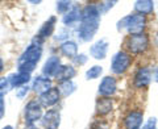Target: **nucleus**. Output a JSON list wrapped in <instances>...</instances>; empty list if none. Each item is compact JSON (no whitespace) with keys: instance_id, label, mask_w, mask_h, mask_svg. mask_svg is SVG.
<instances>
[{"instance_id":"32","label":"nucleus","mask_w":158,"mask_h":129,"mask_svg":"<svg viewBox=\"0 0 158 129\" xmlns=\"http://www.w3.org/2000/svg\"><path fill=\"white\" fill-rule=\"evenodd\" d=\"M6 115V103H4V96H0V119H3Z\"/></svg>"},{"instance_id":"16","label":"nucleus","mask_w":158,"mask_h":129,"mask_svg":"<svg viewBox=\"0 0 158 129\" xmlns=\"http://www.w3.org/2000/svg\"><path fill=\"white\" fill-rule=\"evenodd\" d=\"M81 20H82V9L78 6H74L66 15H63L62 23L66 27L71 28V27H77L78 24H81Z\"/></svg>"},{"instance_id":"8","label":"nucleus","mask_w":158,"mask_h":129,"mask_svg":"<svg viewBox=\"0 0 158 129\" xmlns=\"http://www.w3.org/2000/svg\"><path fill=\"white\" fill-rule=\"evenodd\" d=\"M44 116L42 113V106L40 104L38 100H31L24 110V117H25L27 125H34V123H37L38 120H41Z\"/></svg>"},{"instance_id":"3","label":"nucleus","mask_w":158,"mask_h":129,"mask_svg":"<svg viewBox=\"0 0 158 129\" xmlns=\"http://www.w3.org/2000/svg\"><path fill=\"white\" fill-rule=\"evenodd\" d=\"M146 28H148V17L141 16V15L135 13V12L121 17L116 23L117 32L127 33V36H129V34L144 33V32H146Z\"/></svg>"},{"instance_id":"35","label":"nucleus","mask_w":158,"mask_h":129,"mask_svg":"<svg viewBox=\"0 0 158 129\" xmlns=\"http://www.w3.org/2000/svg\"><path fill=\"white\" fill-rule=\"evenodd\" d=\"M3 129H13V127H12V125H6Z\"/></svg>"},{"instance_id":"7","label":"nucleus","mask_w":158,"mask_h":129,"mask_svg":"<svg viewBox=\"0 0 158 129\" xmlns=\"http://www.w3.org/2000/svg\"><path fill=\"white\" fill-rule=\"evenodd\" d=\"M117 92V79L113 75H106L102 78L98 86V95L100 98H113Z\"/></svg>"},{"instance_id":"22","label":"nucleus","mask_w":158,"mask_h":129,"mask_svg":"<svg viewBox=\"0 0 158 129\" xmlns=\"http://www.w3.org/2000/svg\"><path fill=\"white\" fill-rule=\"evenodd\" d=\"M58 88H59V91H61V95H63V96H70L71 94L75 92L77 84L74 83L73 81H67V82L59 83Z\"/></svg>"},{"instance_id":"21","label":"nucleus","mask_w":158,"mask_h":129,"mask_svg":"<svg viewBox=\"0 0 158 129\" xmlns=\"http://www.w3.org/2000/svg\"><path fill=\"white\" fill-rule=\"evenodd\" d=\"M59 50H61V54L65 56L66 58H70V59H74L77 56H78V44L75 41H63L59 46Z\"/></svg>"},{"instance_id":"28","label":"nucleus","mask_w":158,"mask_h":129,"mask_svg":"<svg viewBox=\"0 0 158 129\" xmlns=\"http://www.w3.org/2000/svg\"><path fill=\"white\" fill-rule=\"evenodd\" d=\"M91 129H110V124H108L104 119L99 117L98 120H95L92 123Z\"/></svg>"},{"instance_id":"19","label":"nucleus","mask_w":158,"mask_h":129,"mask_svg":"<svg viewBox=\"0 0 158 129\" xmlns=\"http://www.w3.org/2000/svg\"><path fill=\"white\" fill-rule=\"evenodd\" d=\"M77 75V70L75 67H73L71 64H62L59 67V70L57 73V75L54 77L59 83L62 82H67V81H73V78Z\"/></svg>"},{"instance_id":"5","label":"nucleus","mask_w":158,"mask_h":129,"mask_svg":"<svg viewBox=\"0 0 158 129\" xmlns=\"http://www.w3.org/2000/svg\"><path fill=\"white\" fill-rule=\"evenodd\" d=\"M153 82V67L150 64H141L138 66L132 77V86L138 91H144Z\"/></svg>"},{"instance_id":"20","label":"nucleus","mask_w":158,"mask_h":129,"mask_svg":"<svg viewBox=\"0 0 158 129\" xmlns=\"http://www.w3.org/2000/svg\"><path fill=\"white\" fill-rule=\"evenodd\" d=\"M8 79H9V83H11V87L17 90V88L23 86H27L31 82V75L25 73H15V74H11Z\"/></svg>"},{"instance_id":"37","label":"nucleus","mask_w":158,"mask_h":129,"mask_svg":"<svg viewBox=\"0 0 158 129\" xmlns=\"http://www.w3.org/2000/svg\"><path fill=\"white\" fill-rule=\"evenodd\" d=\"M157 17H158V9H157Z\"/></svg>"},{"instance_id":"10","label":"nucleus","mask_w":158,"mask_h":129,"mask_svg":"<svg viewBox=\"0 0 158 129\" xmlns=\"http://www.w3.org/2000/svg\"><path fill=\"white\" fill-rule=\"evenodd\" d=\"M108 49H110V44H108V41L106 38H100L90 46V56L94 59L100 61V59H104L107 57Z\"/></svg>"},{"instance_id":"33","label":"nucleus","mask_w":158,"mask_h":129,"mask_svg":"<svg viewBox=\"0 0 158 129\" xmlns=\"http://www.w3.org/2000/svg\"><path fill=\"white\" fill-rule=\"evenodd\" d=\"M153 82L158 84V63L153 67Z\"/></svg>"},{"instance_id":"2","label":"nucleus","mask_w":158,"mask_h":129,"mask_svg":"<svg viewBox=\"0 0 158 129\" xmlns=\"http://www.w3.org/2000/svg\"><path fill=\"white\" fill-rule=\"evenodd\" d=\"M123 46H124V50L129 53L132 57H141L145 56L152 49V38L148 32L129 34V36H125Z\"/></svg>"},{"instance_id":"17","label":"nucleus","mask_w":158,"mask_h":129,"mask_svg":"<svg viewBox=\"0 0 158 129\" xmlns=\"http://www.w3.org/2000/svg\"><path fill=\"white\" fill-rule=\"evenodd\" d=\"M52 79L46 77H37L34 78L33 84H32V90L37 94V95H42L46 91H49L52 88Z\"/></svg>"},{"instance_id":"23","label":"nucleus","mask_w":158,"mask_h":129,"mask_svg":"<svg viewBox=\"0 0 158 129\" xmlns=\"http://www.w3.org/2000/svg\"><path fill=\"white\" fill-rule=\"evenodd\" d=\"M103 74V66L100 64H94L86 71V79L87 81H94V79L100 78Z\"/></svg>"},{"instance_id":"9","label":"nucleus","mask_w":158,"mask_h":129,"mask_svg":"<svg viewBox=\"0 0 158 129\" xmlns=\"http://www.w3.org/2000/svg\"><path fill=\"white\" fill-rule=\"evenodd\" d=\"M42 56V48L38 45H34V44H31L27 50L24 52L19 58V64L21 63H34L37 64V62L41 59Z\"/></svg>"},{"instance_id":"25","label":"nucleus","mask_w":158,"mask_h":129,"mask_svg":"<svg viewBox=\"0 0 158 129\" xmlns=\"http://www.w3.org/2000/svg\"><path fill=\"white\" fill-rule=\"evenodd\" d=\"M116 0H112V2H100L98 3V7H99V11H100L102 15H106L110 9H112L113 7L116 6Z\"/></svg>"},{"instance_id":"6","label":"nucleus","mask_w":158,"mask_h":129,"mask_svg":"<svg viewBox=\"0 0 158 129\" xmlns=\"http://www.w3.org/2000/svg\"><path fill=\"white\" fill-rule=\"evenodd\" d=\"M145 123V112L142 108L128 110L123 117V129H141Z\"/></svg>"},{"instance_id":"12","label":"nucleus","mask_w":158,"mask_h":129,"mask_svg":"<svg viewBox=\"0 0 158 129\" xmlns=\"http://www.w3.org/2000/svg\"><path fill=\"white\" fill-rule=\"evenodd\" d=\"M41 124L45 129H58L61 124V113L58 110H49L46 113H44Z\"/></svg>"},{"instance_id":"31","label":"nucleus","mask_w":158,"mask_h":129,"mask_svg":"<svg viewBox=\"0 0 158 129\" xmlns=\"http://www.w3.org/2000/svg\"><path fill=\"white\" fill-rule=\"evenodd\" d=\"M69 36H70V32L67 31V29H61V31L58 32V34H57V40L58 41H62V40H65V41H69Z\"/></svg>"},{"instance_id":"27","label":"nucleus","mask_w":158,"mask_h":129,"mask_svg":"<svg viewBox=\"0 0 158 129\" xmlns=\"http://www.w3.org/2000/svg\"><path fill=\"white\" fill-rule=\"evenodd\" d=\"M141 129H158V120L156 116L149 117L148 120H145L144 125H142Z\"/></svg>"},{"instance_id":"30","label":"nucleus","mask_w":158,"mask_h":129,"mask_svg":"<svg viewBox=\"0 0 158 129\" xmlns=\"http://www.w3.org/2000/svg\"><path fill=\"white\" fill-rule=\"evenodd\" d=\"M74 62H75L77 64H79V66H82V64H85L87 61H88V57L86 56V54H83V53H81V54H78V56L73 59Z\"/></svg>"},{"instance_id":"29","label":"nucleus","mask_w":158,"mask_h":129,"mask_svg":"<svg viewBox=\"0 0 158 129\" xmlns=\"http://www.w3.org/2000/svg\"><path fill=\"white\" fill-rule=\"evenodd\" d=\"M32 87H29L28 84L27 86H23V87H20V88H17L16 90V98L17 99H24L27 96V94L29 92V90H31Z\"/></svg>"},{"instance_id":"1","label":"nucleus","mask_w":158,"mask_h":129,"mask_svg":"<svg viewBox=\"0 0 158 129\" xmlns=\"http://www.w3.org/2000/svg\"><path fill=\"white\" fill-rule=\"evenodd\" d=\"M102 21V13L98 3H88L82 8V20L78 25V38L82 42H90L99 31Z\"/></svg>"},{"instance_id":"11","label":"nucleus","mask_w":158,"mask_h":129,"mask_svg":"<svg viewBox=\"0 0 158 129\" xmlns=\"http://www.w3.org/2000/svg\"><path fill=\"white\" fill-rule=\"evenodd\" d=\"M61 99V91H59L58 87H52L49 91H46L45 94L40 95L38 98V102L42 107L49 108V107H53L59 102Z\"/></svg>"},{"instance_id":"15","label":"nucleus","mask_w":158,"mask_h":129,"mask_svg":"<svg viewBox=\"0 0 158 129\" xmlns=\"http://www.w3.org/2000/svg\"><path fill=\"white\" fill-rule=\"evenodd\" d=\"M113 111V99L112 98H99L95 103V113L99 117H106Z\"/></svg>"},{"instance_id":"18","label":"nucleus","mask_w":158,"mask_h":129,"mask_svg":"<svg viewBox=\"0 0 158 129\" xmlns=\"http://www.w3.org/2000/svg\"><path fill=\"white\" fill-rule=\"evenodd\" d=\"M56 23H57V17L56 16L49 17L46 21L42 24V27L40 28V31H38V33L36 34V36L38 38H41L42 41H45L46 38H49L53 34L54 29H56Z\"/></svg>"},{"instance_id":"14","label":"nucleus","mask_w":158,"mask_h":129,"mask_svg":"<svg viewBox=\"0 0 158 129\" xmlns=\"http://www.w3.org/2000/svg\"><path fill=\"white\" fill-rule=\"evenodd\" d=\"M61 58L58 56H52L46 59V62L44 63V67H42V74L44 77L46 78H52V77H56L57 73L61 67Z\"/></svg>"},{"instance_id":"24","label":"nucleus","mask_w":158,"mask_h":129,"mask_svg":"<svg viewBox=\"0 0 158 129\" xmlns=\"http://www.w3.org/2000/svg\"><path fill=\"white\" fill-rule=\"evenodd\" d=\"M56 4H57V6H56L57 12L61 13V15H66L74 7L73 2H69V0H59V2H57Z\"/></svg>"},{"instance_id":"13","label":"nucleus","mask_w":158,"mask_h":129,"mask_svg":"<svg viewBox=\"0 0 158 129\" xmlns=\"http://www.w3.org/2000/svg\"><path fill=\"white\" fill-rule=\"evenodd\" d=\"M133 11L141 16L149 17L156 11V3L153 0H137L133 4Z\"/></svg>"},{"instance_id":"36","label":"nucleus","mask_w":158,"mask_h":129,"mask_svg":"<svg viewBox=\"0 0 158 129\" xmlns=\"http://www.w3.org/2000/svg\"><path fill=\"white\" fill-rule=\"evenodd\" d=\"M156 36H157V40H158V31H157V34H156Z\"/></svg>"},{"instance_id":"26","label":"nucleus","mask_w":158,"mask_h":129,"mask_svg":"<svg viewBox=\"0 0 158 129\" xmlns=\"http://www.w3.org/2000/svg\"><path fill=\"white\" fill-rule=\"evenodd\" d=\"M11 83H9V79H8V77L6 78H0V96H4L6 94L11 90Z\"/></svg>"},{"instance_id":"34","label":"nucleus","mask_w":158,"mask_h":129,"mask_svg":"<svg viewBox=\"0 0 158 129\" xmlns=\"http://www.w3.org/2000/svg\"><path fill=\"white\" fill-rule=\"evenodd\" d=\"M4 70V62H3V59L0 58V73H2Z\"/></svg>"},{"instance_id":"4","label":"nucleus","mask_w":158,"mask_h":129,"mask_svg":"<svg viewBox=\"0 0 158 129\" xmlns=\"http://www.w3.org/2000/svg\"><path fill=\"white\" fill-rule=\"evenodd\" d=\"M133 64V57L124 49L116 52L112 56L111 59V67L110 70L113 77H121L129 71V69Z\"/></svg>"}]
</instances>
